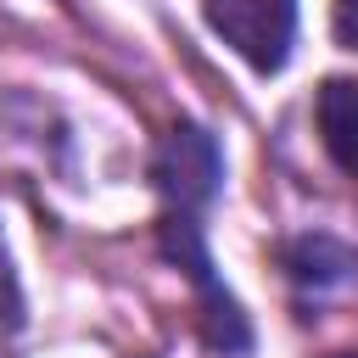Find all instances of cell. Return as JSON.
Wrapping results in <instances>:
<instances>
[{"label": "cell", "mask_w": 358, "mask_h": 358, "mask_svg": "<svg viewBox=\"0 0 358 358\" xmlns=\"http://www.w3.org/2000/svg\"><path fill=\"white\" fill-rule=\"evenodd\" d=\"M218 179H224V157H218V140L196 123H179L162 134V145L151 151V185L157 196L173 207V213H196L218 196Z\"/></svg>", "instance_id": "7a4b0ae2"}, {"label": "cell", "mask_w": 358, "mask_h": 358, "mask_svg": "<svg viewBox=\"0 0 358 358\" xmlns=\"http://www.w3.org/2000/svg\"><path fill=\"white\" fill-rule=\"evenodd\" d=\"M313 112H319V140L336 157V168L358 179V84L352 78H324Z\"/></svg>", "instance_id": "277c9868"}, {"label": "cell", "mask_w": 358, "mask_h": 358, "mask_svg": "<svg viewBox=\"0 0 358 358\" xmlns=\"http://www.w3.org/2000/svg\"><path fill=\"white\" fill-rule=\"evenodd\" d=\"M162 252L201 285V330H207V341L224 347V352H241V347L252 341V336H246V319H241L235 296L213 280V263H207V246H201V229H196L190 213H168V218H162Z\"/></svg>", "instance_id": "3957f363"}, {"label": "cell", "mask_w": 358, "mask_h": 358, "mask_svg": "<svg viewBox=\"0 0 358 358\" xmlns=\"http://www.w3.org/2000/svg\"><path fill=\"white\" fill-rule=\"evenodd\" d=\"M17 330V291H11V274H6V257H0V336Z\"/></svg>", "instance_id": "5b68a950"}, {"label": "cell", "mask_w": 358, "mask_h": 358, "mask_svg": "<svg viewBox=\"0 0 358 358\" xmlns=\"http://www.w3.org/2000/svg\"><path fill=\"white\" fill-rule=\"evenodd\" d=\"M336 34L358 50V0H336Z\"/></svg>", "instance_id": "8992f818"}, {"label": "cell", "mask_w": 358, "mask_h": 358, "mask_svg": "<svg viewBox=\"0 0 358 358\" xmlns=\"http://www.w3.org/2000/svg\"><path fill=\"white\" fill-rule=\"evenodd\" d=\"M207 28L257 73H280L291 56L296 34V6L291 0H207Z\"/></svg>", "instance_id": "6da1fadb"}]
</instances>
